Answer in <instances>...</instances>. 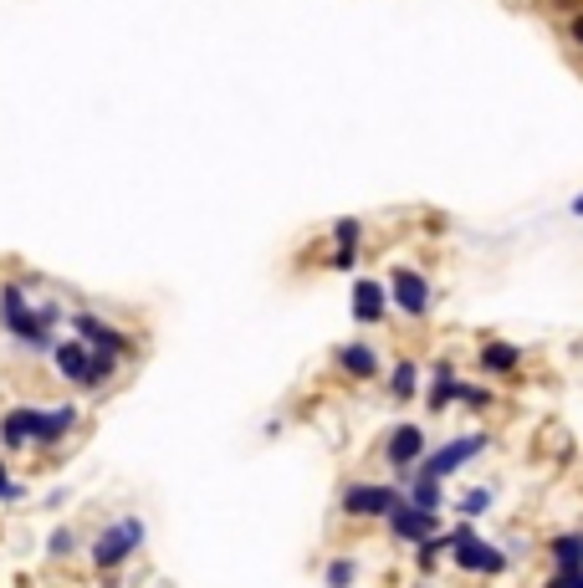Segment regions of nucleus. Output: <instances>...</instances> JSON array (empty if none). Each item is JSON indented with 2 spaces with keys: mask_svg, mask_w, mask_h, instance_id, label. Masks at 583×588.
Masks as SVG:
<instances>
[{
  "mask_svg": "<svg viewBox=\"0 0 583 588\" xmlns=\"http://www.w3.org/2000/svg\"><path fill=\"white\" fill-rule=\"evenodd\" d=\"M62 318H67V312H62L57 302L36 307V302L26 297V287H16V282L0 287V328H6L21 348H31V353H47V358H52V348H57L52 328H57Z\"/></svg>",
  "mask_w": 583,
  "mask_h": 588,
  "instance_id": "obj_1",
  "label": "nucleus"
},
{
  "mask_svg": "<svg viewBox=\"0 0 583 588\" xmlns=\"http://www.w3.org/2000/svg\"><path fill=\"white\" fill-rule=\"evenodd\" d=\"M451 563H456L461 573H471V578H502V573L512 568L507 548L486 542V537L476 532V522H456V527H451Z\"/></svg>",
  "mask_w": 583,
  "mask_h": 588,
  "instance_id": "obj_2",
  "label": "nucleus"
},
{
  "mask_svg": "<svg viewBox=\"0 0 583 588\" xmlns=\"http://www.w3.org/2000/svg\"><path fill=\"white\" fill-rule=\"evenodd\" d=\"M52 364H57V374H62L72 389H103V384L118 374V358H113V353H93V348L77 343V338H67V343L52 348Z\"/></svg>",
  "mask_w": 583,
  "mask_h": 588,
  "instance_id": "obj_3",
  "label": "nucleus"
},
{
  "mask_svg": "<svg viewBox=\"0 0 583 588\" xmlns=\"http://www.w3.org/2000/svg\"><path fill=\"white\" fill-rule=\"evenodd\" d=\"M486 445H491V435L486 430H471V435H451L445 445H435V450H425V461L410 471V476H425V481H440L445 486V476H456V471H466L476 456H486Z\"/></svg>",
  "mask_w": 583,
  "mask_h": 588,
  "instance_id": "obj_4",
  "label": "nucleus"
},
{
  "mask_svg": "<svg viewBox=\"0 0 583 588\" xmlns=\"http://www.w3.org/2000/svg\"><path fill=\"white\" fill-rule=\"evenodd\" d=\"M144 537H149L144 517H118V522H108V527L98 532V542H93V568H103V573L123 568L133 553L144 548Z\"/></svg>",
  "mask_w": 583,
  "mask_h": 588,
  "instance_id": "obj_5",
  "label": "nucleus"
},
{
  "mask_svg": "<svg viewBox=\"0 0 583 588\" xmlns=\"http://www.w3.org/2000/svg\"><path fill=\"white\" fill-rule=\"evenodd\" d=\"M399 496H405V491L389 486V481H348L343 496H338V507H343V517L374 522V517H389L399 507Z\"/></svg>",
  "mask_w": 583,
  "mask_h": 588,
  "instance_id": "obj_6",
  "label": "nucleus"
},
{
  "mask_svg": "<svg viewBox=\"0 0 583 588\" xmlns=\"http://www.w3.org/2000/svg\"><path fill=\"white\" fill-rule=\"evenodd\" d=\"M389 302L405 312V318H430V302H435V292H430V282L420 277L415 266H394L389 271Z\"/></svg>",
  "mask_w": 583,
  "mask_h": 588,
  "instance_id": "obj_7",
  "label": "nucleus"
},
{
  "mask_svg": "<svg viewBox=\"0 0 583 588\" xmlns=\"http://www.w3.org/2000/svg\"><path fill=\"white\" fill-rule=\"evenodd\" d=\"M425 450H430V440H425V425H415V420L394 425V430L384 435V461H389L399 476H410V471L425 461Z\"/></svg>",
  "mask_w": 583,
  "mask_h": 588,
  "instance_id": "obj_8",
  "label": "nucleus"
},
{
  "mask_svg": "<svg viewBox=\"0 0 583 588\" xmlns=\"http://www.w3.org/2000/svg\"><path fill=\"white\" fill-rule=\"evenodd\" d=\"M72 338L87 343L93 353H113V358H133V338L108 328L103 318H93V312H72Z\"/></svg>",
  "mask_w": 583,
  "mask_h": 588,
  "instance_id": "obj_9",
  "label": "nucleus"
},
{
  "mask_svg": "<svg viewBox=\"0 0 583 588\" xmlns=\"http://www.w3.org/2000/svg\"><path fill=\"white\" fill-rule=\"evenodd\" d=\"M389 522V532L399 537V542H410V548H420L425 537H435L440 532V512H420V507H410L405 496H399V507L384 517Z\"/></svg>",
  "mask_w": 583,
  "mask_h": 588,
  "instance_id": "obj_10",
  "label": "nucleus"
},
{
  "mask_svg": "<svg viewBox=\"0 0 583 588\" xmlns=\"http://www.w3.org/2000/svg\"><path fill=\"white\" fill-rule=\"evenodd\" d=\"M384 307H389V287L384 282H374V277L353 282V323H364V328L384 323Z\"/></svg>",
  "mask_w": 583,
  "mask_h": 588,
  "instance_id": "obj_11",
  "label": "nucleus"
},
{
  "mask_svg": "<svg viewBox=\"0 0 583 588\" xmlns=\"http://www.w3.org/2000/svg\"><path fill=\"white\" fill-rule=\"evenodd\" d=\"M72 425H77V410H72V404H57V410H36V435H31V445L52 450V445H62V440L72 435Z\"/></svg>",
  "mask_w": 583,
  "mask_h": 588,
  "instance_id": "obj_12",
  "label": "nucleus"
},
{
  "mask_svg": "<svg viewBox=\"0 0 583 588\" xmlns=\"http://www.w3.org/2000/svg\"><path fill=\"white\" fill-rule=\"evenodd\" d=\"M456 399H461V379H456V369H451V358H440L435 374H430V384H425V410L440 415V410H451Z\"/></svg>",
  "mask_w": 583,
  "mask_h": 588,
  "instance_id": "obj_13",
  "label": "nucleus"
},
{
  "mask_svg": "<svg viewBox=\"0 0 583 588\" xmlns=\"http://www.w3.org/2000/svg\"><path fill=\"white\" fill-rule=\"evenodd\" d=\"M333 364H338V374H348V379H379V348H369V343H343L338 353H333Z\"/></svg>",
  "mask_w": 583,
  "mask_h": 588,
  "instance_id": "obj_14",
  "label": "nucleus"
},
{
  "mask_svg": "<svg viewBox=\"0 0 583 588\" xmlns=\"http://www.w3.org/2000/svg\"><path fill=\"white\" fill-rule=\"evenodd\" d=\"M548 563L553 573H583V527L548 537Z\"/></svg>",
  "mask_w": 583,
  "mask_h": 588,
  "instance_id": "obj_15",
  "label": "nucleus"
},
{
  "mask_svg": "<svg viewBox=\"0 0 583 588\" xmlns=\"http://www.w3.org/2000/svg\"><path fill=\"white\" fill-rule=\"evenodd\" d=\"M31 435H36V404H16V410H6V420H0V445L26 450Z\"/></svg>",
  "mask_w": 583,
  "mask_h": 588,
  "instance_id": "obj_16",
  "label": "nucleus"
},
{
  "mask_svg": "<svg viewBox=\"0 0 583 588\" xmlns=\"http://www.w3.org/2000/svg\"><path fill=\"white\" fill-rule=\"evenodd\" d=\"M384 389H389L394 404H410L420 394V364H415V358H399V364L389 369V379H384Z\"/></svg>",
  "mask_w": 583,
  "mask_h": 588,
  "instance_id": "obj_17",
  "label": "nucleus"
},
{
  "mask_svg": "<svg viewBox=\"0 0 583 588\" xmlns=\"http://www.w3.org/2000/svg\"><path fill=\"white\" fill-rule=\"evenodd\" d=\"M481 369L486 374H512L517 364H522V348L517 343H507V338H491V343H481Z\"/></svg>",
  "mask_w": 583,
  "mask_h": 588,
  "instance_id": "obj_18",
  "label": "nucleus"
},
{
  "mask_svg": "<svg viewBox=\"0 0 583 588\" xmlns=\"http://www.w3.org/2000/svg\"><path fill=\"white\" fill-rule=\"evenodd\" d=\"M405 502L420 507V512H440L445 486H440V481H425V476H405Z\"/></svg>",
  "mask_w": 583,
  "mask_h": 588,
  "instance_id": "obj_19",
  "label": "nucleus"
},
{
  "mask_svg": "<svg viewBox=\"0 0 583 588\" xmlns=\"http://www.w3.org/2000/svg\"><path fill=\"white\" fill-rule=\"evenodd\" d=\"M445 553H451V532H435V537H425L420 548H415V568L420 573H435Z\"/></svg>",
  "mask_w": 583,
  "mask_h": 588,
  "instance_id": "obj_20",
  "label": "nucleus"
},
{
  "mask_svg": "<svg viewBox=\"0 0 583 588\" xmlns=\"http://www.w3.org/2000/svg\"><path fill=\"white\" fill-rule=\"evenodd\" d=\"M491 502H497V491H491V486H471V491L461 496V502H456V512H461V522H476Z\"/></svg>",
  "mask_w": 583,
  "mask_h": 588,
  "instance_id": "obj_21",
  "label": "nucleus"
},
{
  "mask_svg": "<svg viewBox=\"0 0 583 588\" xmlns=\"http://www.w3.org/2000/svg\"><path fill=\"white\" fill-rule=\"evenodd\" d=\"M456 404H466V410L486 415V410H497V394H491L486 384H461V399H456Z\"/></svg>",
  "mask_w": 583,
  "mask_h": 588,
  "instance_id": "obj_22",
  "label": "nucleus"
},
{
  "mask_svg": "<svg viewBox=\"0 0 583 588\" xmlns=\"http://www.w3.org/2000/svg\"><path fill=\"white\" fill-rule=\"evenodd\" d=\"M353 578H358V563H353V558H333V563L323 568V583H328V588H353Z\"/></svg>",
  "mask_w": 583,
  "mask_h": 588,
  "instance_id": "obj_23",
  "label": "nucleus"
},
{
  "mask_svg": "<svg viewBox=\"0 0 583 588\" xmlns=\"http://www.w3.org/2000/svg\"><path fill=\"white\" fill-rule=\"evenodd\" d=\"M358 236H364V225H358L353 215H348V220H333V241H338V251H358Z\"/></svg>",
  "mask_w": 583,
  "mask_h": 588,
  "instance_id": "obj_24",
  "label": "nucleus"
},
{
  "mask_svg": "<svg viewBox=\"0 0 583 588\" xmlns=\"http://www.w3.org/2000/svg\"><path fill=\"white\" fill-rule=\"evenodd\" d=\"M72 548H77V537H72V527H57V532L47 537V553H52V558H67Z\"/></svg>",
  "mask_w": 583,
  "mask_h": 588,
  "instance_id": "obj_25",
  "label": "nucleus"
},
{
  "mask_svg": "<svg viewBox=\"0 0 583 588\" xmlns=\"http://www.w3.org/2000/svg\"><path fill=\"white\" fill-rule=\"evenodd\" d=\"M21 496H26V486H21V481H11V466L0 461V502H21Z\"/></svg>",
  "mask_w": 583,
  "mask_h": 588,
  "instance_id": "obj_26",
  "label": "nucleus"
},
{
  "mask_svg": "<svg viewBox=\"0 0 583 588\" xmlns=\"http://www.w3.org/2000/svg\"><path fill=\"white\" fill-rule=\"evenodd\" d=\"M543 588H583V573H553Z\"/></svg>",
  "mask_w": 583,
  "mask_h": 588,
  "instance_id": "obj_27",
  "label": "nucleus"
},
{
  "mask_svg": "<svg viewBox=\"0 0 583 588\" xmlns=\"http://www.w3.org/2000/svg\"><path fill=\"white\" fill-rule=\"evenodd\" d=\"M353 261H358V251H333L328 266H333V271H353Z\"/></svg>",
  "mask_w": 583,
  "mask_h": 588,
  "instance_id": "obj_28",
  "label": "nucleus"
},
{
  "mask_svg": "<svg viewBox=\"0 0 583 588\" xmlns=\"http://www.w3.org/2000/svg\"><path fill=\"white\" fill-rule=\"evenodd\" d=\"M568 36H573V41H578V47H583V11H578V16L568 21Z\"/></svg>",
  "mask_w": 583,
  "mask_h": 588,
  "instance_id": "obj_29",
  "label": "nucleus"
},
{
  "mask_svg": "<svg viewBox=\"0 0 583 588\" xmlns=\"http://www.w3.org/2000/svg\"><path fill=\"white\" fill-rule=\"evenodd\" d=\"M573 215H583V195H578V200H573Z\"/></svg>",
  "mask_w": 583,
  "mask_h": 588,
  "instance_id": "obj_30",
  "label": "nucleus"
}]
</instances>
